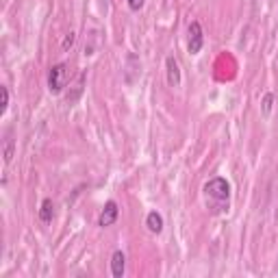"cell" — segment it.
Wrapping results in <instances>:
<instances>
[{
	"label": "cell",
	"mask_w": 278,
	"mask_h": 278,
	"mask_svg": "<svg viewBox=\"0 0 278 278\" xmlns=\"http://www.w3.org/2000/svg\"><path fill=\"white\" fill-rule=\"evenodd\" d=\"M204 193L213 200L224 202V200H228V196H231V185H228L226 178H211V181L204 185Z\"/></svg>",
	"instance_id": "cell-1"
},
{
	"label": "cell",
	"mask_w": 278,
	"mask_h": 278,
	"mask_svg": "<svg viewBox=\"0 0 278 278\" xmlns=\"http://www.w3.org/2000/svg\"><path fill=\"white\" fill-rule=\"evenodd\" d=\"M65 76H68V70H65V63H57L50 68V74H48V89L52 94H59L63 85H65Z\"/></svg>",
	"instance_id": "cell-2"
},
{
	"label": "cell",
	"mask_w": 278,
	"mask_h": 278,
	"mask_svg": "<svg viewBox=\"0 0 278 278\" xmlns=\"http://www.w3.org/2000/svg\"><path fill=\"white\" fill-rule=\"evenodd\" d=\"M202 44H204V37H202V26L200 22H191L189 24V44H187V48H189L191 54H198L202 50Z\"/></svg>",
	"instance_id": "cell-3"
},
{
	"label": "cell",
	"mask_w": 278,
	"mask_h": 278,
	"mask_svg": "<svg viewBox=\"0 0 278 278\" xmlns=\"http://www.w3.org/2000/svg\"><path fill=\"white\" fill-rule=\"evenodd\" d=\"M118 204L113 202V200H109L107 204H104V209H102V213H100V217H98V226H102V228H107V226H111L113 222L118 219Z\"/></svg>",
	"instance_id": "cell-4"
},
{
	"label": "cell",
	"mask_w": 278,
	"mask_h": 278,
	"mask_svg": "<svg viewBox=\"0 0 278 278\" xmlns=\"http://www.w3.org/2000/svg\"><path fill=\"white\" fill-rule=\"evenodd\" d=\"M165 68H168V83L172 87H178L181 85V68H178V61L174 59V57H168Z\"/></svg>",
	"instance_id": "cell-5"
},
{
	"label": "cell",
	"mask_w": 278,
	"mask_h": 278,
	"mask_svg": "<svg viewBox=\"0 0 278 278\" xmlns=\"http://www.w3.org/2000/svg\"><path fill=\"white\" fill-rule=\"evenodd\" d=\"M124 267H126V257H124V252L122 250H116L113 252V257H111V272L116 278H122L124 276Z\"/></svg>",
	"instance_id": "cell-6"
},
{
	"label": "cell",
	"mask_w": 278,
	"mask_h": 278,
	"mask_svg": "<svg viewBox=\"0 0 278 278\" xmlns=\"http://www.w3.org/2000/svg\"><path fill=\"white\" fill-rule=\"evenodd\" d=\"M146 226H148L150 233L159 235L163 231V217H161V213H157V211H150L148 217H146Z\"/></svg>",
	"instance_id": "cell-7"
},
{
	"label": "cell",
	"mask_w": 278,
	"mask_h": 278,
	"mask_svg": "<svg viewBox=\"0 0 278 278\" xmlns=\"http://www.w3.org/2000/svg\"><path fill=\"white\" fill-rule=\"evenodd\" d=\"M52 215H54V204H52V200H44L42 202V209H39V219H42L44 224H48V222H52Z\"/></svg>",
	"instance_id": "cell-8"
},
{
	"label": "cell",
	"mask_w": 278,
	"mask_h": 278,
	"mask_svg": "<svg viewBox=\"0 0 278 278\" xmlns=\"http://www.w3.org/2000/svg\"><path fill=\"white\" fill-rule=\"evenodd\" d=\"M11 157H13V139H11L9 135H7V139H5V161L9 163Z\"/></svg>",
	"instance_id": "cell-9"
},
{
	"label": "cell",
	"mask_w": 278,
	"mask_h": 278,
	"mask_svg": "<svg viewBox=\"0 0 278 278\" xmlns=\"http://www.w3.org/2000/svg\"><path fill=\"white\" fill-rule=\"evenodd\" d=\"M272 102H274V96L265 94V98H263V116H269V111H272Z\"/></svg>",
	"instance_id": "cell-10"
},
{
	"label": "cell",
	"mask_w": 278,
	"mask_h": 278,
	"mask_svg": "<svg viewBox=\"0 0 278 278\" xmlns=\"http://www.w3.org/2000/svg\"><path fill=\"white\" fill-rule=\"evenodd\" d=\"M0 94H3V104H0V113H5L7 107H9V92H7V87H0Z\"/></svg>",
	"instance_id": "cell-11"
},
{
	"label": "cell",
	"mask_w": 278,
	"mask_h": 278,
	"mask_svg": "<svg viewBox=\"0 0 278 278\" xmlns=\"http://www.w3.org/2000/svg\"><path fill=\"white\" fill-rule=\"evenodd\" d=\"M144 3H146V0H128V7H130L133 11H139V9L144 7Z\"/></svg>",
	"instance_id": "cell-12"
},
{
	"label": "cell",
	"mask_w": 278,
	"mask_h": 278,
	"mask_svg": "<svg viewBox=\"0 0 278 278\" xmlns=\"http://www.w3.org/2000/svg\"><path fill=\"white\" fill-rule=\"evenodd\" d=\"M72 44H74V33H70V35L63 39V50H68V48H70Z\"/></svg>",
	"instance_id": "cell-13"
}]
</instances>
